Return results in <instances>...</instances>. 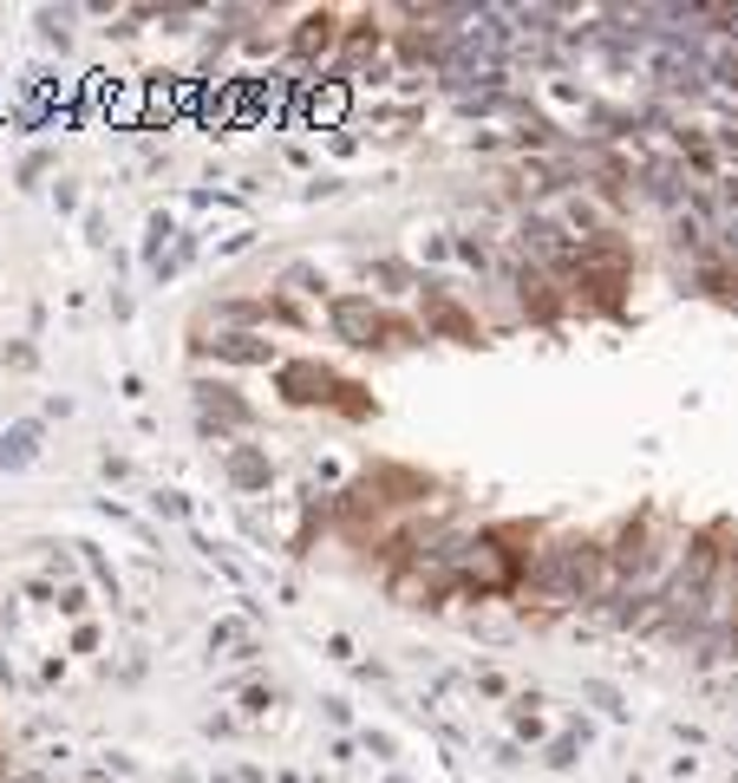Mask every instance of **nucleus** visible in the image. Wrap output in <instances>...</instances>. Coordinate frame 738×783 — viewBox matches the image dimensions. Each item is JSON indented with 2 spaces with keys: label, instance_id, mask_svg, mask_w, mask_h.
<instances>
[{
  "label": "nucleus",
  "instance_id": "f257e3e1",
  "mask_svg": "<svg viewBox=\"0 0 738 783\" xmlns=\"http://www.w3.org/2000/svg\"><path fill=\"white\" fill-rule=\"evenodd\" d=\"M601 562H608V555H601L594 542H556V549L536 562V588H542V594H562V601H582L594 588V574H601Z\"/></svg>",
  "mask_w": 738,
  "mask_h": 783
},
{
  "label": "nucleus",
  "instance_id": "7ed1b4c3",
  "mask_svg": "<svg viewBox=\"0 0 738 783\" xmlns=\"http://www.w3.org/2000/svg\"><path fill=\"white\" fill-rule=\"evenodd\" d=\"M726 248H738V215L726 222Z\"/></svg>",
  "mask_w": 738,
  "mask_h": 783
},
{
  "label": "nucleus",
  "instance_id": "f03ea898",
  "mask_svg": "<svg viewBox=\"0 0 738 783\" xmlns=\"http://www.w3.org/2000/svg\"><path fill=\"white\" fill-rule=\"evenodd\" d=\"M334 320H340V334H347L354 347H372V334H379V314H372L367 300H340Z\"/></svg>",
  "mask_w": 738,
  "mask_h": 783
}]
</instances>
